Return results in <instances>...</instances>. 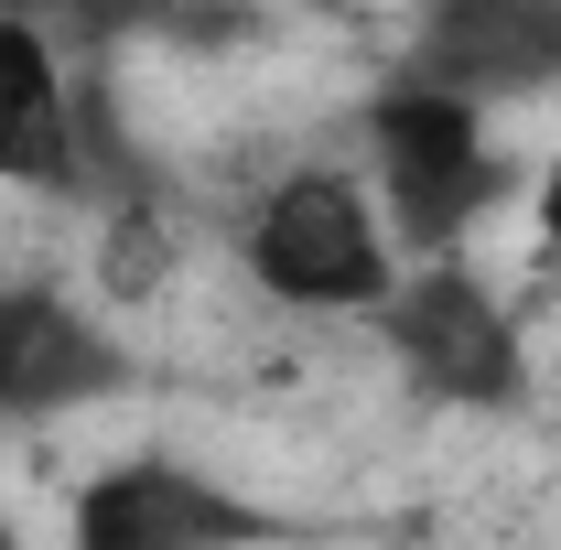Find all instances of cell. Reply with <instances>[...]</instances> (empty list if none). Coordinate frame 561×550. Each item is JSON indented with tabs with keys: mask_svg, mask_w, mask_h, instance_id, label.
<instances>
[{
	"mask_svg": "<svg viewBox=\"0 0 561 550\" xmlns=\"http://www.w3.org/2000/svg\"><path fill=\"white\" fill-rule=\"evenodd\" d=\"M313 540L324 529H302V518H280L173 454H119L66 507V550H313Z\"/></svg>",
	"mask_w": 561,
	"mask_h": 550,
	"instance_id": "obj_4",
	"label": "cell"
},
{
	"mask_svg": "<svg viewBox=\"0 0 561 550\" xmlns=\"http://www.w3.org/2000/svg\"><path fill=\"white\" fill-rule=\"evenodd\" d=\"M411 76L465 108L561 87V0H421Z\"/></svg>",
	"mask_w": 561,
	"mask_h": 550,
	"instance_id": "obj_6",
	"label": "cell"
},
{
	"mask_svg": "<svg viewBox=\"0 0 561 550\" xmlns=\"http://www.w3.org/2000/svg\"><path fill=\"white\" fill-rule=\"evenodd\" d=\"M529 227H540V280H561V151L540 162V206H529Z\"/></svg>",
	"mask_w": 561,
	"mask_h": 550,
	"instance_id": "obj_9",
	"label": "cell"
},
{
	"mask_svg": "<svg viewBox=\"0 0 561 550\" xmlns=\"http://www.w3.org/2000/svg\"><path fill=\"white\" fill-rule=\"evenodd\" d=\"M0 184L33 195H98L87 162V108L66 87V55L33 11H0Z\"/></svg>",
	"mask_w": 561,
	"mask_h": 550,
	"instance_id": "obj_7",
	"label": "cell"
},
{
	"mask_svg": "<svg viewBox=\"0 0 561 550\" xmlns=\"http://www.w3.org/2000/svg\"><path fill=\"white\" fill-rule=\"evenodd\" d=\"M238 260L291 313H378L400 291V238L367 206L356 173H291V184H271L249 206V227H238Z\"/></svg>",
	"mask_w": 561,
	"mask_h": 550,
	"instance_id": "obj_2",
	"label": "cell"
},
{
	"mask_svg": "<svg viewBox=\"0 0 561 550\" xmlns=\"http://www.w3.org/2000/svg\"><path fill=\"white\" fill-rule=\"evenodd\" d=\"M367 162H378V216L421 260H465V227L507 195V162L486 140V108L443 98V87H378L367 98Z\"/></svg>",
	"mask_w": 561,
	"mask_h": 550,
	"instance_id": "obj_1",
	"label": "cell"
},
{
	"mask_svg": "<svg viewBox=\"0 0 561 550\" xmlns=\"http://www.w3.org/2000/svg\"><path fill=\"white\" fill-rule=\"evenodd\" d=\"M130 389V345L66 280H0V421H66Z\"/></svg>",
	"mask_w": 561,
	"mask_h": 550,
	"instance_id": "obj_5",
	"label": "cell"
},
{
	"mask_svg": "<svg viewBox=\"0 0 561 550\" xmlns=\"http://www.w3.org/2000/svg\"><path fill=\"white\" fill-rule=\"evenodd\" d=\"M0 11H44V0H0Z\"/></svg>",
	"mask_w": 561,
	"mask_h": 550,
	"instance_id": "obj_11",
	"label": "cell"
},
{
	"mask_svg": "<svg viewBox=\"0 0 561 550\" xmlns=\"http://www.w3.org/2000/svg\"><path fill=\"white\" fill-rule=\"evenodd\" d=\"M0 550H33V540H22V518H11V507H0Z\"/></svg>",
	"mask_w": 561,
	"mask_h": 550,
	"instance_id": "obj_10",
	"label": "cell"
},
{
	"mask_svg": "<svg viewBox=\"0 0 561 550\" xmlns=\"http://www.w3.org/2000/svg\"><path fill=\"white\" fill-rule=\"evenodd\" d=\"M162 271H173V227L140 206V195H119L108 238H98V280H108V302H140V291H151Z\"/></svg>",
	"mask_w": 561,
	"mask_h": 550,
	"instance_id": "obj_8",
	"label": "cell"
},
{
	"mask_svg": "<svg viewBox=\"0 0 561 550\" xmlns=\"http://www.w3.org/2000/svg\"><path fill=\"white\" fill-rule=\"evenodd\" d=\"M367 324L400 356V378H411L421 400H443V411H518L529 400V335H518L507 291L476 260H421V271H400V291Z\"/></svg>",
	"mask_w": 561,
	"mask_h": 550,
	"instance_id": "obj_3",
	"label": "cell"
}]
</instances>
